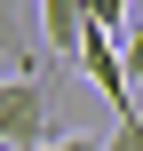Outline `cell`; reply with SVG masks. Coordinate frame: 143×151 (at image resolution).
<instances>
[{"mask_svg":"<svg viewBox=\"0 0 143 151\" xmlns=\"http://www.w3.org/2000/svg\"><path fill=\"white\" fill-rule=\"evenodd\" d=\"M103 151H143V111H119V127H111Z\"/></svg>","mask_w":143,"mask_h":151,"instance_id":"52a82bcc","label":"cell"},{"mask_svg":"<svg viewBox=\"0 0 143 151\" xmlns=\"http://www.w3.org/2000/svg\"><path fill=\"white\" fill-rule=\"evenodd\" d=\"M48 135H56V80L48 72L0 80V151H40Z\"/></svg>","mask_w":143,"mask_h":151,"instance_id":"6da1fadb","label":"cell"},{"mask_svg":"<svg viewBox=\"0 0 143 151\" xmlns=\"http://www.w3.org/2000/svg\"><path fill=\"white\" fill-rule=\"evenodd\" d=\"M40 40L72 64V56H80V40H88V0H40Z\"/></svg>","mask_w":143,"mask_h":151,"instance_id":"3957f363","label":"cell"},{"mask_svg":"<svg viewBox=\"0 0 143 151\" xmlns=\"http://www.w3.org/2000/svg\"><path fill=\"white\" fill-rule=\"evenodd\" d=\"M40 151H103V143H96V135H48Z\"/></svg>","mask_w":143,"mask_h":151,"instance_id":"ba28073f","label":"cell"},{"mask_svg":"<svg viewBox=\"0 0 143 151\" xmlns=\"http://www.w3.org/2000/svg\"><path fill=\"white\" fill-rule=\"evenodd\" d=\"M119 72H127V88L143 80V24H127V32H119Z\"/></svg>","mask_w":143,"mask_h":151,"instance_id":"8992f818","label":"cell"},{"mask_svg":"<svg viewBox=\"0 0 143 151\" xmlns=\"http://www.w3.org/2000/svg\"><path fill=\"white\" fill-rule=\"evenodd\" d=\"M32 24H40V0H0V56L16 72H40L32 64Z\"/></svg>","mask_w":143,"mask_h":151,"instance_id":"277c9868","label":"cell"},{"mask_svg":"<svg viewBox=\"0 0 143 151\" xmlns=\"http://www.w3.org/2000/svg\"><path fill=\"white\" fill-rule=\"evenodd\" d=\"M127 8H135V0H88V32H111V40H119V32H127Z\"/></svg>","mask_w":143,"mask_h":151,"instance_id":"5b68a950","label":"cell"},{"mask_svg":"<svg viewBox=\"0 0 143 151\" xmlns=\"http://www.w3.org/2000/svg\"><path fill=\"white\" fill-rule=\"evenodd\" d=\"M72 64L88 72V88H96L111 111H135V88H127V72H119V40H111V32H88Z\"/></svg>","mask_w":143,"mask_h":151,"instance_id":"7a4b0ae2","label":"cell"}]
</instances>
